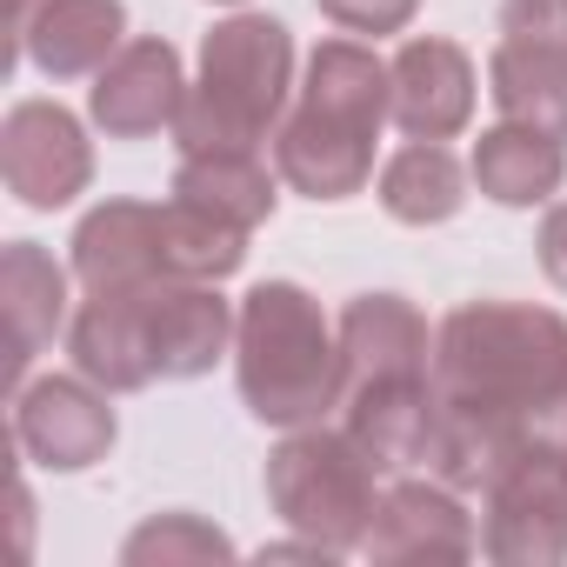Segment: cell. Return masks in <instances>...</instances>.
I'll list each match as a JSON object with an SVG mask.
<instances>
[{
	"instance_id": "6da1fadb",
	"label": "cell",
	"mask_w": 567,
	"mask_h": 567,
	"mask_svg": "<svg viewBox=\"0 0 567 567\" xmlns=\"http://www.w3.org/2000/svg\"><path fill=\"white\" fill-rule=\"evenodd\" d=\"M567 381V321L534 301H467L434 334V388L447 408L507 421L540 441V414Z\"/></svg>"
},
{
	"instance_id": "7a4b0ae2",
	"label": "cell",
	"mask_w": 567,
	"mask_h": 567,
	"mask_svg": "<svg viewBox=\"0 0 567 567\" xmlns=\"http://www.w3.org/2000/svg\"><path fill=\"white\" fill-rule=\"evenodd\" d=\"M234 381L254 421L295 434L328 421L348 401L341 328H328L321 301L295 280H260L234 321Z\"/></svg>"
},
{
	"instance_id": "3957f363",
	"label": "cell",
	"mask_w": 567,
	"mask_h": 567,
	"mask_svg": "<svg viewBox=\"0 0 567 567\" xmlns=\"http://www.w3.org/2000/svg\"><path fill=\"white\" fill-rule=\"evenodd\" d=\"M295 87V41L267 14H234L200 41V81L174 121L181 154L260 147Z\"/></svg>"
},
{
	"instance_id": "277c9868",
	"label": "cell",
	"mask_w": 567,
	"mask_h": 567,
	"mask_svg": "<svg viewBox=\"0 0 567 567\" xmlns=\"http://www.w3.org/2000/svg\"><path fill=\"white\" fill-rule=\"evenodd\" d=\"M267 507L334 554H361L381 507V467L348 427H295L267 454Z\"/></svg>"
},
{
	"instance_id": "5b68a950",
	"label": "cell",
	"mask_w": 567,
	"mask_h": 567,
	"mask_svg": "<svg viewBox=\"0 0 567 567\" xmlns=\"http://www.w3.org/2000/svg\"><path fill=\"white\" fill-rule=\"evenodd\" d=\"M481 547L501 567H560L567 560V447L527 441L487 481Z\"/></svg>"
},
{
	"instance_id": "8992f818",
	"label": "cell",
	"mask_w": 567,
	"mask_h": 567,
	"mask_svg": "<svg viewBox=\"0 0 567 567\" xmlns=\"http://www.w3.org/2000/svg\"><path fill=\"white\" fill-rule=\"evenodd\" d=\"M0 174L21 207H68L74 194H87L94 181V147L87 127L61 107V101H14L0 121Z\"/></svg>"
},
{
	"instance_id": "52a82bcc",
	"label": "cell",
	"mask_w": 567,
	"mask_h": 567,
	"mask_svg": "<svg viewBox=\"0 0 567 567\" xmlns=\"http://www.w3.org/2000/svg\"><path fill=\"white\" fill-rule=\"evenodd\" d=\"M14 441L34 467L48 474H81L107 461L114 447V408L107 388H94L81 368L74 374H41L14 388Z\"/></svg>"
},
{
	"instance_id": "ba28073f",
	"label": "cell",
	"mask_w": 567,
	"mask_h": 567,
	"mask_svg": "<svg viewBox=\"0 0 567 567\" xmlns=\"http://www.w3.org/2000/svg\"><path fill=\"white\" fill-rule=\"evenodd\" d=\"M234 321H240V308H227L214 295V280H181V274L147 280L141 288V334H147L154 381L207 374L220 354H234Z\"/></svg>"
},
{
	"instance_id": "9c48e42d",
	"label": "cell",
	"mask_w": 567,
	"mask_h": 567,
	"mask_svg": "<svg viewBox=\"0 0 567 567\" xmlns=\"http://www.w3.org/2000/svg\"><path fill=\"white\" fill-rule=\"evenodd\" d=\"M187 87H194V81L181 74V54L147 34V41H127V48L94 74L87 114H94V127H101L107 141H147V134H161V127L181 121Z\"/></svg>"
},
{
	"instance_id": "30bf717a",
	"label": "cell",
	"mask_w": 567,
	"mask_h": 567,
	"mask_svg": "<svg viewBox=\"0 0 567 567\" xmlns=\"http://www.w3.org/2000/svg\"><path fill=\"white\" fill-rule=\"evenodd\" d=\"M474 547H481V527L461 507V487H447V481H394V487H381L374 527L361 540V554L381 560V567H401V560H467Z\"/></svg>"
},
{
	"instance_id": "8fae6325",
	"label": "cell",
	"mask_w": 567,
	"mask_h": 567,
	"mask_svg": "<svg viewBox=\"0 0 567 567\" xmlns=\"http://www.w3.org/2000/svg\"><path fill=\"white\" fill-rule=\"evenodd\" d=\"M341 427L368 447V461L381 474H408L427 467L434 454V427H441V388L434 374H388V381H354L341 401Z\"/></svg>"
},
{
	"instance_id": "7c38bea8",
	"label": "cell",
	"mask_w": 567,
	"mask_h": 567,
	"mask_svg": "<svg viewBox=\"0 0 567 567\" xmlns=\"http://www.w3.org/2000/svg\"><path fill=\"white\" fill-rule=\"evenodd\" d=\"M74 280L87 295H114V288H147L167 274V207L147 200H101L81 227H74Z\"/></svg>"
},
{
	"instance_id": "4fadbf2b",
	"label": "cell",
	"mask_w": 567,
	"mask_h": 567,
	"mask_svg": "<svg viewBox=\"0 0 567 567\" xmlns=\"http://www.w3.org/2000/svg\"><path fill=\"white\" fill-rule=\"evenodd\" d=\"M394 68V127L408 141H454L474 121V61L467 48L441 41V34H414L401 41Z\"/></svg>"
},
{
	"instance_id": "5bb4252c",
	"label": "cell",
	"mask_w": 567,
	"mask_h": 567,
	"mask_svg": "<svg viewBox=\"0 0 567 567\" xmlns=\"http://www.w3.org/2000/svg\"><path fill=\"white\" fill-rule=\"evenodd\" d=\"M274 174L308 200H348L374 181V134L328 121L315 107H295L274 127Z\"/></svg>"
},
{
	"instance_id": "9a60e30c",
	"label": "cell",
	"mask_w": 567,
	"mask_h": 567,
	"mask_svg": "<svg viewBox=\"0 0 567 567\" xmlns=\"http://www.w3.org/2000/svg\"><path fill=\"white\" fill-rule=\"evenodd\" d=\"M127 48L121 0H34L21 14V54L48 81H87Z\"/></svg>"
},
{
	"instance_id": "2e32d148",
	"label": "cell",
	"mask_w": 567,
	"mask_h": 567,
	"mask_svg": "<svg viewBox=\"0 0 567 567\" xmlns=\"http://www.w3.org/2000/svg\"><path fill=\"white\" fill-rule=\"evenodd\" d=\"M341 354H348V388L388 374H434L427 315L401 295H354L341 308Z\"/></svg>"
},
{
	"instance_id": "e0dca14e",
	"label": "cell",
	"mask_w": 567,
	"mask_h": 567,
	"mask_svg": "<svg viewBox=\"0 0 567 567\" xmlns=\"http://www.w3.org/2000/svg\"><path fill=\"white\" fill-rule=\"evenodd\" d=\"M0 315H8L14 381H28L34 354L68 328V267L34 240H8V254H0Z\"/></svg>"
},
{
	"instance_id": "ac0fdd59",
	"label": "cell",
	"mask_w": 567,
	"mask_h": 567,
	"mask_svg": "<svg viewBox=\"0 0 567 567\" xmlns=\"http://www.w3.org/2000/svg\"><path fill=\"white\" fill-rule=\"evenodd\" d=\"M68 354L74 368L107 388V394H134L154 388L147 368V334H141V288H114V295H87L68 321Z\"/></svg>"
},
{
	"instance_id": "d6986e66",
	"label": "cell",
	"mask_w": 567,
	"mask_h": 567,
	"mask_svg": "<svg viewBox=\"0 0 567 567\" xmlns=\"http://www.w3.org/2000/svg\"><path fill=\"white\" fill-rule=\"evenodd\" d=\"M301 107L381 134V127L394 121V68H388L374 48H361V41H321V48L308 54Z\"/></svg>"
},
{
	"instance_id": "ffe728a7",
	"label": "cell",
	"mask_w": 567,
	"mask_h": 567,
	"mask_svg": "<svg viewBox=\"0 0 567 567\" xmlns=\"http://www.w3.org/2000/svg\"><path fill=\"white\" fill-rule=\"evenodd\" d=\"M467 167H474V187L487 200H501V207H547L560 194V181H567V141L501 121V127H487L474 141Z\"/></svg>"
},
{
	"instance_id": "44dd1931",
	"label": "cell",
	"mask_w": 567,
	"mask_h": 567,
	"mask_svg": "<svg viewBox=\"0 0 567 567\" xmlns=\"http://www.w3.org/2000/svg\"><path fill=\"white\" fill-rule=\"evenodd\" d=\"M174 200H187V207H207V214H220V220H234V227H260V220H274V174H267V161H260V147H220V154H181V167H174Z\"/></svg>"
},
{
	"instance_id": "7402d4cb",
	"label": "cell",
	"mask_w": 567,
	"mask_h": 567,
	"mask_svg": "<svg viewBox=\"0 0 567 567\" xmlns=\"http://www.w3.org/2000/svg\"><path fill=\"white\" fill-rule=\"evenodd\" d=\"M487 94H494L501 121L567 141V54L501 41L494 61H487Z\"/></svg>"
},
{
	"instance_id": "603a6c76",
	"label": "cell",
	"mask_w": 567,
	"mask_h": 567,
	"mask_svg": "<svg viewBox=\"0 0 567 567\" xmlns=\"http://www.w3.org/2000/svg\"><path fill=\"white\" fill-rule=\"evenodd\" d=\"M474 167H461L447 154V141H408L388 167H381V207L401 227H441L461 214Z\"/></svg>"
},
{
	"instance_id": "cb8c5ba5",
	"label": "cell",
	"mask_w": 567,
	"mask_h": 567,
	"mask_svg": "<svg viewBox=\"0 0 567 567\" xmlns=\"http://www.w3.org/2000/svg\"><path fill=\"white\" fill-rule=\"evenodd\" d=\"M247 260V227L207 214V207H187V200H167V274L181 280H227L240 274Z\"/></svg>"
},
{
	"instance_id": "d4e9b609",
	"label": "cell",
	"mask_w": 567,
	"mask_h": 567,
	"mask_svg": "<svg viewBox=\"0 0 567 567\" xmlns=\"http://www.w3.org/2000/svg\"><path fill=\"white\" fill-rule=\"evenodd\" d=\"M121 560L127 567H200V560H234V540L207 527L200 514H154L147 527L121 540Z\"/></svg>"
},
{
	"instance_id": "484cf974",
	"label": "cell",
	"mask_w": 567,
	"mask_h": 567,
	"mask_svg": "<svg viewBox=\"0 0 567 567\" xmlns=\"http://www.w3.org/2000/svg\"><path fill=\"white\" fill-rule=\"evenodd\" d=\"M501 41L567 54V0H501Z\"/></svg>"
},
{
	"instance_id": "4316f807",
	"label": "cell",
	"mask_w": 567,
	"mask_h": 567,
	"mask_svg": "<svg viewBox=\"0 0 567 567\" xmlns=\"http://www.w3.org/2000/svg\"><path fill=\"white\" fill-rule=\"evenodd\" d=\"M341 34H401L421 0H315Z\"/></svg>"
},
{
	"instance_id": "83f0119b",
	"label": "cell",
	"mask_w": 567,
	"mask_h": 567,
	"mask_svg": "<svg viewBox=\"0 0 567 567\" xmlns=\"http://www.w3.org/2000/svg\"><path fill=\"white\" fill-rule=\"evenodd\" d=\"M534 247H540V267H547V280L567 295V200H554L547 214H540V234H534Z\"/></svg>"
},
{
	"instance_id": "f1b7e54d",
	"label": "cell",
	"mask_w": 567,
	"mask_h": 567,
	"mask_svg": "<svg viewBox=\"0 0 567 567\" xmlns=\"http://www.w3.org/2000/svg\"><path fill=\"white\" fill-rule=\"evenodd\" d=\"M540 441H554V447H567V381L554 388V401H547V414H540Z\"/></svg>"
},
{
	"instance_id": "f546056e",
	"label": "cell",
	"mask_w": 567,
	"mask_h": 567,
	"mask_svg": "<svg viewBox=\"0 0 567 567\" xmlns=\"http://www.w3.org/2000/svg\"><path fill=\"white\" fill-rule=\"evenodd\" d=\"M21 14H28V0H14V21H21Z\"/></svg>"
},
{
	"instance_id": "4dcf8cb0",
	"label": "cell",
	"mask_w": 567,
	"mask_h": 567,
	"mask_svg": "<svg viewBox=\"0 0 567 567\" xmlns=\"http://www.w3.org/2000/svg\"><path fill=\"white\" fill-rule=\"evenodd\" d=\"M227 8H240V0H227Z\"/></svg>"
}]
</instances>
